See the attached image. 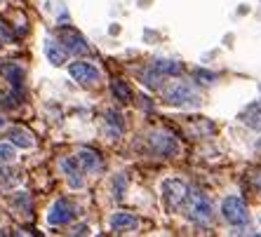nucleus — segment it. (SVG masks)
Returning <instances> with one entry per match:
<instances>
[{"label": "nucleus", "instance_id": "obj_7", "mask_svg": "<svg viewBox=\"0 0 261 237\" xmlns=\"http://www.w3.org/2000/svg\"><path fill=\"white\" fill-rule=\"evenodd\" d=\"M75 212H73V204L68 200H57L47 212V223L49 225H66L73 221Z\"/></svg>", "mask_w": 261, "mask_h": 237}, {"label": "nucleus", "instance_id": "obj_14", "mask_svg": "<svg viewBox=\"0 0 261 237\" xmlns=\"http://www.w3.org/2000/svg\"><path fill=\"white\" fill-rule=\"evenodd\" d=\"M0 73L12 87H21V82H24V68L17 66V64H5L0 68Z\"/></svg>", "mask_w": 261, "mask_h": 237}, {"label": "nucleus", "instance_id": "obj_11", "mask_svg": "<svg viewBox=\"0 0 261 237\" xmlns=\"http://www.w3.org/2000/svg\"><path fill=\"white\" fill-rule=\"evenodd\" d=\"M240 120H243L249 129H254V132H261V101H254V104H249L247 108L240 113Z\"/></svg>", "mask_w": 261, "mask_h": 237}, {"label": "nucleus", "instance_id": "obj_26", "mask_svg": "<svg viewBox=\"0 0 261 237\" xmlns=\"http://www.w3.org/2000/svg\"><path fill=\"white\" fill-rule=\"evenodd\" d=\"M5 40H7V31L0 26V45H5Z\"/></svg>", "mask_w": 261, "mask_h": 237}, {"label": "nucleus", "instance_id": "obj_22", "mask_svg": "<svg viewBox=\"0 0 261 237\" xmlns=\"http://www.w3.org/2000/svg\"><path fill=\"white\" fill-rule=\"evenodd\" d=\"M103 117H106V125H113V127H116L118 132L122 129V120H120V115H118L116 110H109V113H106Z\"/></svg>", "mask_w": 261, "mask_h": 237}, {"label": "nucleus", "instance_id": "obj_25", "mask_svg": "<svg viewBox=\"0 0 261 237\" xmlns=\"http://www.w3.org/2000/svg\"><path fill=\"white\" fill-rule=\"evenodd\" d=\"M87 230H90V228H87V225H78V228H75V230H73V235H85Z\"/></svg>", "mask_w": 261, "mask_h": 237}, {"label": "nucleus", "instance_id": "obj_18", "mask_svg": "<svg viewBox=\"0 0 261 237\" xmlns=\"http://www.w3.org/2000/svg\"><path fill=\"white\" fill-rule=\"evenodd\" d=\"M111 87H113V94L118 97V101H122V104H129V101H132V92H129V87L125 85L122 80H116Z\"/></svg>", "mask_w": 261, "mask_h": 237}, {"label": "nucleus", "instance_id": "obj_9", "mask_svg": "<svg viewBox=\"0 0 261 237\" xmlns=\"http://www.w3.org/2000/svg\"><path fill=\"white\" fill-rule=\"evenodd\" d=\"M59 167L61 171H64V176H66L68 186L71 188H83V174H80V164L75 158H61L59 160Z\"/></svg>", "mask_w": 261, "mask_h": 237}, {"label": "nucleus", "instance_id": "obj_24", "mask_svg": "<svg viewBox=\"0 0 261 237\" xmlns=\"http://www.w3.org/2000/svg\"><path fill=\"white\" fill-rule=\"evenodd\" d=\"M12 181H14V179L10 176V171L0 169V183H3V186H12Z\"/></svg>", "mask_w": 261, "mask_h": 237}, {"label": "nucleus", "instance_id": "obj_8", "mask_svg": "<svg viewBox=\"0 0 261 237\" xmlns=\"http://www.w3.org/2000/svg\"><path fill=\"white\" fill-rule=\"evenodd\" d=\"M189 219L193 221V223H210V221L214 219V207L212 202L205 200V197H193V202H191L189 207Z\"/></svg>", "mask_w": 261, "mask_h": 237}, {"label": "nucleus", "instance_id": "obj_16", "mask_svg": "<svg viewBox=\"0 0 261 237\" xmlns=\"http://www.w3.org/2000/svg\"><path fill=\"white\" fill-rule=\"evenodd\" d=\"M7 139H10V143H14V146H19V148H31L33 146V136H31V132H26V129H21V127L10 129V132H7Z\"/></svg>", "mask_w": 261, "mask_h": 237}, {"label": "nucleus", "instance_id": "obj_27", "mask_svg": "<svg viewBox=\"0 0 261 237\" xmlns=\"http://www.w3.org/2000/svg\"><path fill=\"white\" fill-rule=\"evenodd\" d=\"M256 151H259V153H261V139H259V141H256Z\"/></svg>", "mask_w": 261, "mask_h": 237}, {"label": "nucleus", "instance_id": "obj_21", "mask_svg": "<svg viewBox=\"0 0 261 237\" xmlns=\"http://www.w3.org/2000/svg\"><path fill=\"white\" fill-rule=\"evenodd\" d=\"M249 186L256 190V193H261V169H254V171H249V176H247Z\"/></svg>", "mask_w": 261, "mask_h": 237}, {"label": "nucleus", "instance_id": "obj_10", "mask_svg": "<svg viewBox=\"0 0 261 237\" xmlns=\"http://www.w3.org/2000/svg\"><path fill=\"white\" fill-rule=\"evenodd\" d=\"M139 228V219L127 212H116L111 216V230L113 232H134Z\"/></svg>", "mask_w": 261, "mask_h": 237}, {"label": "nucleus", "instance_id": "obj_13", "mask_svg": "<svg viewBox=\"0 0 261 237\" xmlns=\"http://www.w3.org/2000/svg\"><path fill=\"white\" fill-rule=\"evenodd\" d=\"M153 71L158 75H181L184 66L181 61H174V59H155L153 61Z\"/></svg>", "mask_w": 261, "mask_h": 237}, {"label": "nucleus", "instance_id": "obj_4", "mask_svg": "<svg viewBox=\"0 0 261 237\" xmlns=\"http://www.w3.org/2000/svg\"><path fill=\"white\" fill-rule=\"evenodd\" d=\"M221 216L226 219V223L231 225H245L249 219L247 214V204L243 202V197H238V195H228L224 202H221Z\"/></svg>", "mask_w": 261, "mask_h": 237}, {"label": "nucleus", "instance_id": "obj_2", "mask_svg": "<svg viewBox=\"0 0 261 237\" xmlns=\"http://www.w3.org/2000/svg\"><path fill=\"white\" fill-rule=\"evenodd\" d=\"M160 193H163L165 207L170 212H179L191 200V190L181 179H165L163 186H160Z\"/></svg>", "mask_w": 261, "mask_h": 237}, {"label": "nucleus", "instance_id": "obj_17", "mask_svg": "<svg viewBox=\"0 0 261 237\" xmlns=\"http://www.w3.org/2000/svg\"><path fill=\"white\" fill-rule=\"evenodd\" d=\"M14 209H19V214H24V216H31V197L29 193H17L12 195V200H10Z\"/></svg>", "mask_w": 261, "mask_h": 237}, {"label": "nucleus", "instance_id": "obj_23", "mask_svg": "<svg viewBox=\"0 0 261 237\" xmlns=\"http://www.w3.org/2000/svg\"><path fill=\"white\" fill-rule=\"evenodd\" d=\"M193 75H195V78H198V80L202 78V82H214V80H217V75H214V73H210V71H205V68H195V71H193Z\"/></svg>", "mask_w": 261, "mask_h": 237}, {"label": "nucleus", "instance_id": "obj_1", "mask_svg": "<svg viewBox=\"0 0 261 237\" xmlns=\"http://www.w3.org/2000/svg\"><path fill=\"white\" fill-rule=\"evenodd\" d=\"M163 99L165 104L176 106V108H195V106H200L202 97L200 92L193 85H189V82H174V85H170L163 92Z\"/></svg>", "mask_w": 261, "mask_h": 237}, {"label": "nucleus", "instance_id": "obj_20", "mask_svg": "<svg viewBox=\"0 0 261 237\" xmlns=\"http://www.w3.org/2000/svg\"><path fill=\"white\" fill-rule=\"evenodd\" d=\"M113 186H116V188H113V190H116V197L120 200V197H122V188L127 186V176H125V174H118V176L113 179Z\"/></svg>", "mask_w": 261, "mask_h": 237}, {"label": "nucleus", "instance_id": "obj_6", "mask_svg": "<svg viewBox=\"0 0 261 237\" xmlns=\"http://www.w3.org/2000/svg\"><path fill=\"white\" fill-rule=\"evenodd\" d=\"M61 45H64V49H66L68 54H75V56H83V54H87V52H90L87 40L80 36L78 31H73V28H64V31H61Z\"/></svg>", "mask_w": 261, "mask_h": 237}, {"label": "nucleus", "instance_id": "obj_3", "mask_svg": "<svg viewBox=\"0 0 261 237\" xmlns=\"http://www.w3.org/2000/svg\"><path fill=\"white\" fill-rule=\"evenodd\" d=\"M176 139L167 132H151L146 134V151L155 158H172L176 153Z\"/></svg>", "mask_w": 261, "mask_h": 237}, {"label": "nucleus", "instance_id": "obj_5", "mask_svg": "<svg viewBox=\"0 0 261 237\" xmlns=\"http://www.w3.org/2000/svg\"><path fill=\"white\" fill-rule=\"evenodd\" d=\"M68 73H71L73 80H78L80 85H97L99 80H101V73H99L97 66H92V64H87V61H75V64H71L68 66Z\"/></svg>", "mask_w": 261, "mask_h": 237}, {"label": "nucleus", "instance_id": "obj_12", "mask_svg": "<svg viewBox=\"0 0 261 237\" xmlns=\"http://www.w3.org/2000/svg\"><path fill=\"white\" fill-rule=\"evenodd\" d=\"M75 160H78L80 164V169L87 171V174H92V171H97L99 169V164H101V160H99V155L94 151H78V155H75Z\"/></svg>", "mask_w": 261, "mask_h": 237}, {"label": "nucleus", "instance_id": "obj_15", "mask_svg": "<svg viewBox=\"0 0 261 237\" xmlns=\"http://www.w3.org/2000/svg\"><path fill=\"white\" fill-rule=\"evenodd\" d=\"M45 56H47L55 66H61L66 61V49L59 47L57 40H45Z\"/></svg>", "mask_w": 261, "mask_h": 237}, {"label": "nucleus", "instance_id": "obj_19", "mask_svg": "<svg viewBox=\"0 0 261 237\" xmlns=\"http://www.w3.org/2000/svg\"><path fill=\"white\" fill-rule=\"evenodd\" d=\"M17 160V151L12 143H0V164H10Z\"/></svg>", "mask_w": 261, "mask_h": 237}, {"label": "nucleus", "instance_id": "obj_28", "mask_svg": "<svg viewBox=\"0 0 261 237\" xmlns=\"http://www.w3.org/2000/svg\"><path fill=\"white\" fill-rule=\"evenodd\" d=\"M0 125H3V117H0Z\"/></svg>", "mask_w": 261, "mask_h": 237}]
</instances>
